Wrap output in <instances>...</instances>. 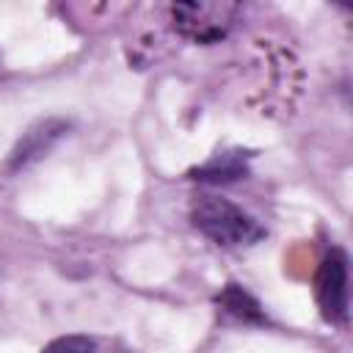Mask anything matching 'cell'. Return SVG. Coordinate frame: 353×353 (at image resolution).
Instances as JSON below:
<instances>
[{"label":"cell","mask_w":353,"mask_h":353,"mask_svg":"<svg viewBox=\"0 0 353 353\" xmlns=\"http://www.w3.org/2000/svg\"><path fill=\"white\" fill-rule=\"evenodd\" d=\"M94 339L83 336V334H69V336H58L50 345L41 347V353H94Z\"/></svg>","instance_id":"7"},{"label":"cell","mask_w":353,"mask_h":353,"mask_svg":"<svg viewBox=\"0 0 353 353\" xmlns=\"http://www.w3.org/2000/svg\"><path fill=\"white\" fill-rule=\"evenodd\" d=\"M196 179H210V182H229V179H240L245 174V165L237 154H221L215 160H210L204 168L196 171Z\"/></svg>","instance_id":"6"},{"label":"cell","mask_w":353,"mask_h":353,"mask_svg":"<svg viewBox=\"0 0 353 353\" xmlns=\"http://www.w3.org/2000/svg\"><path fill=\"white\" fill-rule=\"evenodd\" d=\"M237 11L234 3H176L171 6V19L185 39L212 44L232 30Z\"/></svg>","instance_id":"2"},{"label":"cell","mask_w":353,"mask_h":353,"mask_svg":"<svg viewBox=\"0 0 353 353\" xmlns=\"http://www.w3.org/2000/svg\"><path fill=\"white\" fill-rule=\"evenodd\" d=\"M63 132H66V121H61V119H44V121L33 124L19 138V143L14 146V152H11V168L17 171V168H25V165L36 163L39 157H44Z\"/></svg>","instance_id":"4"},{"label":"cell","mask_w":353,"mask_h":353,"mask_svg":"<svg viewBox=\"0 0 353 353\" xmlns=\"http://www.w3.org/2000/svg\"><path fill=\"white\" fill-rule=\"evenodd\" d=\"M314 287L323 317L331 323H342L347 317V256L339 248H331L320 262Z\"/></svg>","instance_id":"3"},{"label":"cell","mask_w":353,"mask_h":353,"mask_svg":"<svg viewBox=\"0 0 353 353\" xmlns=\"http://www.w3.org/2000/svg\"><path fill=\"white\" fill-rule=\"evenodd\" d=\"M218 303H221L229 314H234L237 320H245V323H262V320H265L262 306H259L240 284H226L223 292L218 295Z\"/></svg>","instance_id":"5"},{"label":"cell","mask_w":353,"mask_h":353,"mask_svg":"<svg viewBox=\"0 0 353 353\" xmlns=\"http://www.w3.org/2000/svg\"><path fill=\"white\" fill-rule=\"evenodd\" d=\"M190 221L204 237L218 245H251L265 234V229L243 207L215 193L196 196L190 207Z\"/></svg>","instance_id":"1"}]
</instances>
